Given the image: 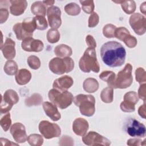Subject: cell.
Listing matches in <instances>:
<instances>
[{"instance_id": "cell-30", "label": "cell", "mask_w": 146, "mask_h": 146, "mask_svg": "<svg viewBox=\"0 0 146 146\" xmlns=\"http://www.w3.org/2000/svg\"><path fill=\"white\" fill-rule=\"evenodd\" d=\"M100 98L104 103H110L112 102L113 100V88L109 87L104 88L100 93Z\"/></svg>"}, {"instance_id": "cell-16", "label": "cell", "mask_w": 146, "mask_h": 146, "mask_svg": "<svg viewBox=\"0 0 146 146\" xmlns=\"http://www.w3.org/2000/svg\"><path fill=\"white\" fill-rule=\"evenodd\" d=\"M15 43L11 38H7L3 44L1 46V50L4 57L8 59L11 60L15 56L16 51L15 48Z\"/></svg>"}, {"instance_id": "cell-35", "label": "cell", "mask_w": 146, "mask_h": 146, "mask_svg": "<svg viewBox=\"0 0 146 146\" xmlns=\"http://www.w3.org/2000/svg\"><path fill=\"white\" fill-rule=\"evenodd\" d=\"M34 19L35 21L36 29L39 30H44L47 28L48 24L44 17L35 16V17H34Z\"/></svg>"}, {"instance_id": "cell-28", "label": "cell", "mask_w": 146, "mask_h": 146, "mask_svg": "<svg viewBox=\"0 0 146 146\" xmlns=\"http://www.w3.org/2000/svg\"><path fill=\"white\" fill-rule=\"evenodd\" d=\"M43 102V98L40 94L38 93H34L30 97L26 98L25 103L27 107L39 106Z\"/></svg>"}, {"instance_id": "cell-12", "label": "cell", "mask_w": 146, "mask_h": 146, "mask_svg": "<svg viewBox=\"0 0 146 146\" xmlns=\"http://www.w3.org/2000/svg\"><path fill=\"white\" fill-rule=\"evenodd\" d=\"M127 133L132 137H143L145 136V127L138 120L132 119L129 121L126 127Z\"/></svg>"}, {"instance_id": "cell-31", "label": "cell", "mask_w": 146, "mask_h": 146, "mask_svg": "<svg viewBox=\"0 0 146 146\" xmlns=\"http://www.w3.org/2000/svg\"><path fill=\"white\" fill-rule=\"evenodd\" d=\"M64 11L68 15L75 16L80 13V8L76 3L71 2L67 4L64 6Z\"/></svg>"}, {"instance_id": "cell-4", "label": "cell", "mask_w": 146, "mask_h": 146, "mask_svg": "<svg viewBox=\"0 0 146 146\" xmlns=\"http://www.w3.org/2000/svg\"><path fill=\"white\" fill-rule=\"evenodd\" d=\"M50 100L60 109H65L73 102L72 94L67 91H61L55 88L50 90L48 93Z\"/></svg>"}, {"instance_id": "cell-5", "label": "cell", "mask_w": 146, "mask_h": 146, "mask_svg": "<svg viewBox=\"0 0 146 146\" xmlns=\"http://www.w3.org/2000/svg\"><path fill=\"white\" fill-rule=\"evenodd\" d=\"M50 70L57 75L71 72L74 68V62L70 57L54 58L48 64Z\"/></svg>"}, {"instance_id": "cell-52", "label": "cell", "mask_w": 146, "mask_h": 146, "mask_svg": "<svg viewBox=\"0 0 146 146\" xmlns=\"http://www.w3.org/2000/svg\"><path fill=\"white\" fill-rule=\"evenodd\" d=\"M43 3L46 6H53L52 5L55 3V1H42Z\"/></svg>"}, {"instance_id": "cell-6", "label": "cell", "mask_w": 146, "mask_h": 146, "mask_svg": "<svg viewBox=\"0 0 146 146\" xmlns=\"http://www.w3.org/2000/svg\"><path fill=\"white\" fill-rule=\"evenodd\" d=\"M132 66L130 63H127L124 68L119 71L115 77L113 83V88H126L129 87L133 82L132 75Z\"/></svg>"}, {"instance_id": "cell-11", "label": "cell", "mask_w": 146, "mask_h": 146, "mask_svg": "<svg viewBox=\"0 0 146 146\" xmlns=\"http://www.w3.org/2000/svg\"><path fill=\"white\" fill-rule=\"evenodd\" d=\"M124 101L120 104V109L125 112H132L135 110V104L139 101V97L136 92L129 91L124 96Z\"/></svg>"}, {"instance_id": "cell-17", "label": "cell", "mask_w": 146, "mask_h": 146, "mask_svg": "<svg viewBox=\"0 0 146 146\" xmlns=\"http://www.w3.org/2000/svg\"><path fill=\"white\" fill-rule=\"evenodd\" d=\"M89 125L88 121L82 117L76 118L74 120L72 123V130L74 132L80 136H83L86 135L88 129Z\"/></svg>"}, {"instance_id": "cell-49", "label": "cell", "mask_w": 146, "mask_h": 146, "mask_svg": "<svg viewBox=\"0 0 146 146\" xmlns=\"http://www.w3.org/2000/svg\"><path fill=\"white\" fill-rule=\"evenodd\" d=\"M145 103H144L142 106H141L139 109H138V113H139V115L142 117L143 119H145V113H146V112H145Z\"/></svg>"}, {"instance_id": "cell-32", "label": "cell", "mask_w": 146, "mask_h": 146, "mask_svg": "<svg viewBox=\"0 0 146 146\" xmlns=\"http://www.w3.org/2000/svg\"><path fill=\"white\" fill-rule=\"evenodd\" d=\"M13 30L16 35L17 39L18 40H23L27 38H30V36L27 34L22 29L21 27V23L18 22L15 24L13 27Z\"/></svg>"}, {"instance_id": "cell-14", "label": "cell", "mask_w": 146, "mask_h": 146, "mask_svg": "<svg viewBox=\"0 0 146 146\" xmlns=\"http://www.w3.org/2000/svg\"><path fill=\"white\" fill-rule=\"evenodd\" d=\"M21 47L24 51L38 52L43 50L44 44L40 40L35 39L32 37H30L22 40Z\"/></svg>"}, {"instance_id": "cell-18", "label": "cell", "mask_w": 146, "mask_h": 146, "mask_svg": "<svg viewBox=\"0 0 146 146\" xmlns=\"http://www.w3.org/2000/svg\"><path fill=\"white\" fill-rule=\"evenodd\" d=\"M74 83L72 78L68 75H64L54 80L52 87L54 88L61 90L67 91L70 88Z\"/></svg>"}, {"instance_id": "cell-1", "label": "cell", "mask_w": 146, "mask_h": 146, "mask_svg": "<svg viewBox=\"0 0 146 146\" xmlns=\"http://www.w3.org/2000/svg\"><path fill=\"white\" fill-rule=\"evenodd\" d=\"M100 52L103 62L109 67H120L125 62V50L117 42L109 41L104 43L100 48Z\"/></svg>"}, {"instance_id": "cell-36", "label": "cell", "mask_w": 146, "mask_h": 146, "mask_svg": "<svg viewBox=\"0 0 146 146\" xmlns=\"http://www.w3.org/2000/svg\"><path fill=\"white\" fill-rule=\"evenodd\" d=\"M117 27L112 24H107L103 29V34L104 36L108 38L115 37V33Z\"/></svg>"}, {"instance_id": "cell-37", "label": "cell", "mask_w": 146, "mask_h": 146, "mask_svg": "<svg viewBox=\"0 0 146 146\" xmlns=\"http://www.w3.org/2000/svg\"><path fill=\"white\" fill-rule=\"evenodd\" d=\"M79 2L82 5V10L87 14H92L94 10V3L92 0L80 1Z\"/></svg>"}, {"instance_id": "cell-39", "label": "cell", "mask_w": 146, "mask_h": 146, "mask_svg": "<svg viewBox=\"0 0 146 146\" xmlns=\"http://www.w3.org/2000/svg\"><path fill=\"white\" fill-rule=\"evenodd\" d=\"M0 124L3 131H7L9 130L11 124V120L10 119V113L7 112L1 118L0 120Z\"/></svg>"}, {"instance_id": "cell-13", "label": "cell", "mask_w": 146, "mask_h": 146, "mask_svg": "<svg viewBox=\"0 0 146 146\" xmlns=\"http://www.w3.org/2000/svg\"><path fill=\"white\" fill-rule=\"evenodd\" d=\"M61 11L60 9L55 6H51L47 9V19L51 29H57L62 24Z\"/></svg>"}, {"instance_id": "cell-25", "label": "cell", "mask_w": 146, "mask_h": 146, "mask_svg": "<svg viewBox=\"0 0 146 146\" xmlns=\"http://www.w3.org/2000/svg\"><path fill=\"white\" fill-rule=\"evenodd\" d=\"M32 13L36 16L44 17L47 14L46 5L41 1H36L34 2L31 6Z\"/></svg>"}, {"instance_id": "cell-40", "label": "cell", "mask_w": 146, "mask_h": 146, "mask_svg": "<svg viewBox=\"0 0 146 146\" xmlns=\"http://www.w3.org/2000/svg\"><path fill=\"white\" fill-rule=\"evenodd\" d=\"M136 80L140 84L145 83L146 72L143 68L139 67L135 71Z\"/></svg>"}, {"instance_id": "cell-24", "label": "cell", "mask_w": 146, "mask_h": 146, "mask_svg": "<svg viewBox=\"0 0 146 146\" xmlns=\"http://www.w3.org/2000/svg\"><path fill=\"white\" fill-rule=\"evenodd\" d=\"M84 91L88 93H94L99 88V83L96 79L92 78H87L83 83Z\"/></svg>"}, {"instance_id": "cell-50", "label": "cell", "mask_w": 146, "mask_h": 146, "mask_svg": "<svg viewBox=\"0 0 146 146\" xmlns=\"http://www.w3.org/2000/svg\"><path fill=\"white\" fill-rule=\"evenodd\" d=\"M1 142L2 145H18V143H14L12 141L4 138H1Z\"/></svg>"}, {"instance_id": "cell-44", "label": "cell", "mask_w": 146, "mask_h": 146, "mask_svg": "<svg viewBox=\"0 0 146 146\" xmlns=\"http://www.w3.org/2000/svg\"><path fill=\"white\" fill-rule=\"evenodd\" d=\"M59 144L60 145H74V140L70 136H63L60 139Z\"/></svg>"}, {"instance_id": "cell-9", "label": "cell", "mask_w": 146, "mask_h": 146, "mask_svg": "<svg viewBox=\"0 0 146 146\" xmlns=\"http://www.w3.org/2000/svg\"><path fill=\"white\" fill-rule=\"evenodd\" d=\"M82 141L86 145L90 146H108L111 144V141L108 139L94 131H90L84 135L82 137Z\"/></svg>"}, {"instance_id": "cell-43", "label": "cell", "mask_w": 146, "mask_h": 146, "mask_svg": "<svg viewBox=\"0 0 146 146\" xmlns=\"http://www.w3.org/2000/svg\"><path fill=\"white\" fill-rule=\"evenodd\" d=\"M99 22V17L98 14L95 12H93L92 14H91L89 17L88 26L91 28L94 27L98 24Z\"/></svg>"}, {"instance_id": "cell-38", "label": "cell", "mask_w": 146, "mask_h": 146, "mask_svg": "<svg viewBox=\"0 0 146 146\" xmlns=\"http://www.w3.org/2000/svg\"><path fill=\"white\" fill-rule=\"evenodd\" d=\"M27 63L29 67L33 70H37L40 67L39 58L35 55H30L27 58Z\"/></svg>"}, {"instance_id": "cell-23", "label": "cell", "mask_w": 146, "mask_h": 146, "mask_svg": "<svg viewBox=\"0 0 146 146\" xmlns=\"http://www.w3.org/2000/svg\"><path fill=\"white\" fill-rule=\"evenodd\" d=\"M54 53L59 58H66L70 57L72 54V51L71 48L68 46L64 44H60L55 47Z\"/></svg>"}, {"instance_id": "cell-46", "label": "cell", "mask_w": 146, "mask_h": 146, "mask_svg": "<svg viewBox=\"0 0 146 146\" xmlns=\"http://www.w3.org/2000/svg\"><path fill=\"white\" fill-rule=\"evenodd\" d=\"M146 84L145 83L141 84L138 90V97L145 102L146 99Z\"/></svg>"}, {"instance_id": "cell-3", "label": "cell", "mask_w": 146, "mask_h": 146, "mask_svg": "<svg viewBox=\"0 0 146 146\" xmlns=\"http://www.w3.org/2000/svg\"><path fill=\"white\" fill-rule=\"evenodd\" d=\"M73 102L79 108L80 113L86 116H93L95 112V99L91 95L79 94L74 98Z\"/></svg>"}, {"instance_id": "cell-7", "label": "cell", "mask_w": 146, "mask_h": 146, "mask_svg": "<svg viewBox=\"0 0 146 146\" xmlns=\"http://www.w3.org/2000/svg\"><path fill=\"white\" fill-rule=\"evenodd\" d=\"M39 131L47 139L59 137L61 134L60 128L58 124L47 120H42L39 123Z\"/></svg>"}, {"instance_id": "cell-29", "label": "cell", "mask_w": 146, "mask_h": 146, "mask_svg": "<svg viewBox=\"0 0 146 146\" xmlns=\"http://www.w3.org/2000/svg\"><path fill=\"white\" fill-rule=\"evenodd\" d=\"M4 71L8 75H14L18 71L17 63L13 60H8L4 66Z\"/></svg>"}, {"instance_id": "cell-2", "label": "cell", "mask_w": 146, "mask_h": 146, "mask_svg": "<svg viewBox=\"0 0 146 146\" xmlns=\"http://www.w3.org/2000/svg\"><path fill=\"white\" fill-rule=\"evenodd\" d=\"M79 66L80 70L84 72H90L91 71L96 73L99 72L100 66L95 48L88 47L85 50L79 60Z\"/></svg>"}, {"instance_id": "cell-22", "label": "cell", "mask_w": 146, "mask_h": 146, "mask_svg": "<svg viewBox=\"0 0 146 146\" xmlns=\"http://www.w3.org/2000/svg\"><path fill=\"white\" fill-rule=\"evenodd\" d=\"M21 27L23 30L30 37H32L33 32L36 29L34 18H26L21 23Z\"/></svg>"}, {"instance_id": "cell-34", "label": "cell", "mask_w": 146, "mask_h": 146, "mask_svg": "<svg viewBox=\"0 0 146 146\" xmlns=\"http://www.w3.org/2000/svg\"><path fill=\"white\" fill-rule=\"evenodd\" d=\"M47 40L50 43H55L60 39V33L57 29H51L47 33Z\"/></svg>"}, {"instance_id": "cell-8", "label": "cell", "mask_w": 146, "mask_h": 146, "mask_svg": "<svg viewBox=\"0 0 146 146\" xmlns=\"http://www.w3.org/2000/svg\"><path fill=\"white\" fill-rule=\"evenodd\" d=\"M19 101L18 94L13 90H6L1 96V113H7L13 107V106Z\"/></svg>"}, {"instance_id": "cell-15", "label": "cell", "mask_w": 146, "mask_h": 146, "mask_svg": "<svg viewBox=\"0 0 146 146\" xmlns=\"http://www.w3.org/2000/svg\"><path fill=\"white\" fill-rule=\"evenodd\" d=\"M10 133L14 140L18 143H23L27 139L26 128L21 123H15L10 128Z\"/></svg>"}, {"instance_id": "cell-42", "label": "cell", "mask_w": 146, "mask_h": 146, "mask_svg": "<svg viewBox=\"0 0 146 146\" xmlns=\"http://www.w3.org/2000/svg\"><path fill=\"white\" fill-rule=\"evenodd\" d=\"M123 42L126 44V46L129 48H133L137 44V39L134 36L131 35L130 34L127 35L123 40Z\"/></svg>"}, {"instance_id": "cell-26", "label": "cell", "mask_w": 146, "mask_h": 146, "mask_svg": "<svg viewBox=\"0 0 146 146\" xmlns=\"http://www.w3.org/2000/svg\"><path fill=\"white\" fill-rule=\"evenodd\" d=\"M116 3H120L123 10L127 14H132L136 10V3L134 1H113Z\"/></svg>"}, {"instance_id": "cell-48", "label": "cell", "mask_w": 146, "mask_h": 146, "mask_svg": "<svg viewBox=\"0 0 146 146\" xmlns=\"http://www.w3.org/2000/svg\"><path fill=\"white\" fill-rule=\"evenodd\" d=\"M86 42L88 47L95 48L96 47V43L94 37L91 35H87L86 38Z\"/></svg>"}, {"instance_id": "cell-20", "label": "cell", "mask_w": 146, "mask_h": 146, "mask_svg": "<svg viewBox=\"0 0 146 146\" xmlns=\"http://www.w3.org/2000/svg\"><path fill=\"white\" fill-rule=\"evenodd\" d=\"M10 2L11 3L10 6V13L15 16L22 14L27 6V2L25 0H11Z\"/></svg>"}, {"instance_id": "cell-27", "label": "cell", "mask_w": 146, "mask_h": 146, "mask_svg": "<svg viewBox=\"0 0 146 146\" xmlns=\"http://www.w3.org/2000/svg\"><path fill=\"white\" fill-rule=\"evenodd\" d=\"M115 74L111 71H103L99 75V78L102 80L107 83L109 87L113 88V83L115 79Z\"/></svg>"}, {"instance_id": "cell-41", "label": "cell", "mask_w": 146, "mask_h": 146, "mask_svg": "<svg viewBox=\"0 0 146 146\" xmlns=\"http://www.w3.org/2000/svg\"><path fill=\"white\" fill-rule=\"evenodd\" d=\"M129 34V31L125 27H120L116 29L115 33V37L123 41V39Z\"/></svg>"}, {"instance_id": "cell-47", "label": "cell", "mask_w": 146, "mask_h": 146, "mask_svg": "<svg viewBox=\"0 0 146 146\" xmlns=\"http://www.w3.org/2000/svg\"><path fill=\"white\" fill-rule=\"evenodd\" d=\"M9 17V11L6 8H1L0 9V22L3 23L6 21Z\"/></svg>"}, {"instance_id": "cell-45", "label": "cell", "mask_w": 146, "mask_h": 146, "mask_svg": "<svg viewBox=\"0 0 146 146\" xmlns=\"http://www.w3.org/2000/svg\"><path fill=\"white\" fill-rule=\"evenodd\" d=\"M128 145H145V140H144L142 141L140 139H137V138H134V139H130L127 140V143Z\"/></svg>"}, {"instance_id": "cell-21", "label": "cell", "mask_w": 146, "mask_h": 146, "mask_svg": "<svg viewBox=\"0 0 146 146\" xmlns=\"http://www.w3.org/2000/svg\"><path fill=\"white\" fill-rule=\"evenodd\" d=\"M31 78V74L27 69L22 68L18 70L15 75V80L19 85H25L28 83Z\"/></svg>"}, {"instance_id": "cell-10", "label": "cell", "mask_w": 146, "mask_h": 146, "mask_svg": "<svg viewBox=\"0 0 146 146\" xmlns=\"http://www.w3.org/2000/svg\"><path fill=\"white\" fill-rule=\"evenodd\" d=\"M145 22V17L139 13L133 14L129 19L131 27L134 32L139 35H142L145 34L146 31Z\"/></svg>"}, {"instance_id": "cell-33", "label": "cell", "mask_w": 146, "mask_h": 146, "mask_svg": "<svg viewBox=\"0 0 146 146\" xmlns=\"http://www.w3.org/2000/svg\"><path fill=\"white\" fill-rule=\"evenodd\" d=\"M29 144L32 146H40L43 143L42 136L39 134H31L27 139Z\"/></svg>"}, {"instance_id": "cell-51", "label": "cell", "mask_w": 146, "mask_h": 146, "mask_svg": "<svg viewBox=\"0 0 146 146\" xmlns=\"http://www.w3.org/2000/svg\"><path fill=\"white\" fill-rule=\"evenodd\" d=\"M145 4H146V2H143L141 5H140V11L141 12L144 14V15H145Z\"/></svg>"}, {"instance_id": "cell-19", "label": "cell", "mask_w": 146, "mask_h": 146, "mask_svg": "<svg viewBox=\"0 0 146 146\" xmlns=\"http://www.w3.org/2000/svg\"><path fill=\"white\" fill-rule=\"evenodd\" d=\"M43 108L46 114L54 121L59 120L61 118L60 112L55 105L48 102H44L42 104Z\"/></svg>"}]
</instances>
